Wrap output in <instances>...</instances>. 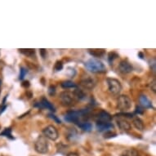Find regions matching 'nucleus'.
<instances>
[{"mask_svg":"<svg viewBox=\"0 0 156 156\" xmlns=\"http://www.w3.org/2000/svg\"><path fill=\"white\" fill-rule=\"evenodd\" d=\"M85 67L87 70L92 73H105L106 71L105 65L103 64L100 60L90 59L85 62Z\"/></svg>","mask_w":156,"mask_h":156,"instance_id":"obj_1","label":"nucleus"},{"mask_svg":"<svg viewBox=\"0 0 156 156\" xmlns=\"http://www.w3.org/2000/svg\"><path fill=\"white\" fill-rule=\"evenodd\" d=\"M87 110H79V111H69L65 115V120L69 123H74L79 124L80 123V119L87 115Z\"/></svg>","mask_w":156,"mask_h":156,"instance_id":"obj_2","label":"nucleus"},{"mask_svg":"<svg viewBox=\"0 0 156 156\" xmlns=\"http://www.w3.org/2000/svg\"><path fill=\"white\" fill-rule=\"evenodd\" d=\"M34 149L38 154H46L48 152L49 144L44 136H39L34 142Z\"/></svg>","mask_w":156,"mask_h":156,"instance_id":"obj_3","label":"nucleus"},{"mask_svg":"<svg viewBox=\"0 0 156 156\" xmlns=\"http://www.w3.org/2000/svg\"><path fill=\"white\" fill-rule=\"evenodd\" d=\"M133 105L130 97L126 95H121L117 100V108L121 111H127L130 110Z\"/></svg>","mask_w":156,"mask_h":156,"instance_id":"obj_4","label":"nucleus"},{"mask_svg":"<svg viewBox=\"0 0 156 156\" xmlns=\"http://www.w3.org/2000/svg\"><path fill=\"white\" fill-rule=\"evenodd\" d=\"M108 84V90L113 95H119V93L122 91V84L121 83L116 79L108 78L106 80Z\"/></svg>","mask_w":156,"mask_h":156,"instance_id":"obj_5","label":"nucleus"},{"mask_svg":"<svg viewBox=\"0 0 156 156\" xmlns=\"http://www.w3.org/2000/svg\"><path fill=\"white\" fill-rule=\"evenodd\" d=\"M60 101L62 105L65 106H70L74 104L75 99H74L73 92L65 91L60 94Z\"/></svg>","mask_w":156,"mask_h":156,"instance_id":"obj_6","label":"nucleus"},{"mask_svg":"<svg viewBox=\"0 0 156 156\" xmlns=\"http://www.w3.org/2000/svg\"><path fill=\"white\" fill-rule=\"evenodd\" d=\"M43 133H44V136L47 139H49L51 141H56L57 138H58V136H59L58 131L52 125H49L46 127L43 130Z\"/></svg>","mask_w":156,"mask_h":156,"instance_id":"obj_7","label":"nucleus"},{"mask_svg":"<svg viewBox=\"0 0 156 156\" xmlns=\"http://www.w3.org/2000/svg\"><path fill=\"white\" fill-rule=\"evenodd\" d=\"M119 69L123 74H129L133 70V66L128 60H123L119 65Z\"/></svg>","mask_w":156,"mask_h":156,"instance_id":"obj_8","label":"nucleus"},{"mask_svg":"<svg viewBox=\"0 0 156 156\" xmlns=\"http://www.w3.org/2000/svg\"><path fill=\"white\" fill-rule=\"evenodd\" d=\"M80 85L82 86L83 88L87 90H92L96 86V81L93 78L91 77H86L83 78L80 81Z\"/></svg>","mask_w":156,"mask_h":156,"instance_id":"obj_9","label":"nucleus"},{"mask_svg":"<svg viewBox=\"0 0 156 156\" xmlns=\"http://www.w3.org/2000/svg\"><path fill=\"white\" fill-rule=\"evenodd\" d=\"M111 119H112L111 115L105 110H101V112L98 113L96 118L97 123H110Z\"/></svg>","mask_w":156,"mask_h":156,"instance_id":"obj_10","label":"nucleus"},{"mask_svg":"<svg viewBox=\"0 0 156 156\" xmlns=\"http://www.w3.org/2000/svg\"><path fill=\"white\" fill-rule=\"evenodd\" d=\"M34 106L40 108V109H47V110H51V111H53V112L55 111V107L51 105V103L49 102L48 100L46 99L45 97H43L41 101L39 102L36 103Z\"/></svg>","mask_w":156,"mask_h":156,"instance_id":"obj_11","label":"nucleus"},{"mask_svg":"<svg viewBox=\"0 0 156 156\" xmlns=\"http://www.w3.org/2000/svg\"><path fill=\"white\" fill-rule=\"evenodd\" d=\"M114 126L112 123H97V129L99 132H108L112 131Z\"/></svg>","mask_w":156,"mask_h":156,"instance_id":"obj_12","label":"nucleus"},{"mask_svg":"<svg viewBox=\"0 0 156 156\" xmlns=\"http://www.w3.org/2000/svg\"><path fill=\"white\" fill-rule=\"evenodd\" d=\"M139 101L141 103V106L143 108H146V109H153V105L151 101L149 100L146 96L145 95H141L139 97Z\"/></svg>","mask_w":156,"mask_h":156,"instance_id":"obj_13","label":"nucleus"},{"mask_svg":"<svg viewBox=\"0 0 156 156\" xmlns=\"http://www.w3.org/2000/svg\"><path fill=\"white\" fill-rule=\"evenodd\" d=\"M73 95L75 101H83L86 98V94L83 92V91L79 88H75V90L73 92Z\"/></svg>","mask_w":156,"mask_h":156,"instance_id":"obj_14","label":"nucleus"},{"mask_svg":"<svg viewBox=\"0 0 156 156\" xmlns=\"http://www.w3.org/2000/svg\"><path fill=\"white\" fill-rule=\"evenodd\" d=\"M117 123H118L119 128H120L122 131H129L131 128V125L130 123H128V121H126L125 119H119L117 121Z\"/></svg>","mask_w":156,"mask_h":156,"instance_id":"obj_15","label":"nucleus"},{"mask_svg":"<svg viewBox=\"0 0 156 156\" xmlns=\"http://www.w3.org/2000/svg\"><path fill=\"white\" fill-rule=\"evenodd\" d=\"M88 52L95 57H101L105 55V49H88Z\"/></svg>","mask_w":156,"mask_h":156,"instance_id":"obj_16","label":"nucleus"},{"mask_svg":"<svg viewBox=\"0 0 156 156\" xmlns=\"http://www.w3.org/2000/svg\"><path fill=\"white\" fill-rule=\"evenodd\" d=\"M121 156H140L139 152L135 149H127L121 154Z\"/></svg>","mask_w":156,"mask_h":156,"instance_id":"obj_17","label":"nucleus"},{"mask_svg":"<svg viewBox=\"0 0 156 156\" xmlns=\"http://www.w3.org/2000/svg\"><path fill=\"white\" fill-rule=\"evenodd\" d=\"M133 125H134V127H135L136 129H138V130L140 131L144 130V128H145L143 121L139 118L134 119V120H133Z\"/></svg>","mask_w":156,"mask_h":156,"instance_id":"obj_18","label":"nucleus"},{"mask_svg":"<svg viewBox=\"0 0 156 156\" xmlns=\"http://www.w3.org/2000/svg\"><path fill=\"white\" fill-rule=\"evenodd\" d=\"M78 126L80 127L82 130L86 131V132H90L92 130V125L90 123H87V122H80Z\"/></svg>","mask_w":156,"mask_h":156,"instance_id":"obj_19","label":"nucleus"},{"mask_svg":"<svg viewBox=\"0 0 156 156\" xmlns=\"http://www.w3.org/2000/svg\"><path fill=\"white\" fill-rule=\"evenodd\" d=\"M20 52L24 54L25 56H30V57H34L35 56V50L34 49H19Z\"/></svg>","mask_w":156,"mask_h":156,"instance_id":"obj_20","label":"nucleus"},{"mask_svg":"<svg viewBox=\"0 0 156 156\" xmlns=\"http://www.w3.org/2000/svg\"><path fill=\"white\" fill-rule=\"evenodd\" d=\"M62 87L63 88H72V87H75L76 88L77 86L76 84L73 83L72 81L67 80V81H64L62 83Z\"/></svg>","mask_w":156,"mask_h":156,"instance_id":"obj_21","label":"nucleus"},{"mask_svg":"<svg viewBox=\"0 0 156 156\" xmlns=\"http://www.w3.org/2000/svg\"><path fill=\"white\" fill-rule=\"evenodd\" d=\"M0 136H5L7 137L10 139H14L12 136V129L11 128H5L3 130V133H0Z\"/></svg>","mask_w":156,"mask_h":156,"instance_id":"obj_22","label":"nucleus"},{"mask_svg":"<svg viewBox=\"0 0 156 156\" xmlns=\"http://www.w3.org/2000/svg\"><path fill=\"white\" fill-rule=\"evenodd\" d=\"M62 69H63V63L61 61H57L55 66H54V69L56 71H61Z\"/></svg>","mask_w":156,"mask_h":156,"instance_id":"obj_23","label":"nucleus"},{"mask_svg":"<svg viewBox=\"0 0 156 156\" xmlns=\"http://www.w3.org/2000/svg\"><path fill=\"white\" fill-rule=\"evenodd\" d=\"M115 136H116V133H113L112 131H108V132H105V136H104V137L106 139L112 138V137H115Z\"/></svg>","mask_w":156,"mask_h":156,"instance_id":"obj_24","label":"nucleus"},{"mask_svg":"<svg viewBox=\"0 0 156 156\" xmlns=\"http://www.w3.org/2000/svg\"><path fill=\"white\" fill-rule=\"evenodd\" d=\"M28 73V70L25 68V67H21V71H20V80H23L24 77L26 76V74Z\"/></svg>","mask_w":156,"mask_h":156,"instance_id":"obj_25","label":"nucleus"},{"mask_svg":"<svg viewBox=\"0 0 156 156\" xmlns=\"http://www.w3.org/2000/svg\"><path fill=\"white\" fill-rule=\"evenodd\" d=\"M117 57H118V55H117V54H115V52H110V53L109 54V58H108L109 62H110V63H112V62H114V60L116 59Z\"/></svg>","mask_w":156,"mask_h":156,"instance_id":"obj_26","label":"nucleus"},{"mask_svg":"<svg viewBox=\"0 0 156 156\" xmlns=\"http://www.w3.org/2000/svg\"><path fill=\"white\" fill-rule=\"evenodd\" d=\"M150 66H151V70H152L154 73H155V59H154V58L151 60V62H150Z\"/></svg>","mask_w":156,"mask_h":156,"instance_id":"obj_27","label":"nucleus"},{"mask_svg":"<svg viewBox=\"0 0 156 156\" xmlns=\"http://www.w3.org/2000/svg\"><path fill=\"white\" fill-rule=\"evenodd\" d=\"M48 93L50 96H53V95H55V93H56V87H55V86H50L48 88Z\"/></svg>","mask_w":156,"mask_h":156,"instance_id":"obj_28","label":"nucleus"},{"mask_svg":"<svg viewBox=\"0 0 156 156\" xmlns=\"http://www.w3.org/2000/svg\"><path fill=\"white\" fill-rule=\"evenodd\" d=\"M48 116H49V117H50V118L51 119H53L54 121H56V123H62V122H61V120H60L59 119L57 118V117H56V115H54L53 114H49Z\"/></svg>","mask_w":156,"mask_h":156,"instance_id":"obj_29","label":"nucleus"},{"mask_svg":"<svg viewBox=\"0 0 156 156\" xmlns=\"http://www.w3.org/2000/svg\"><path fill=\"white\" fill-rule=\"evenodd\" d=\"M144 110L143 108L141 107V106H136L135 110L136 114H138V115H141V114H143Z\"/></svg>","mask_w":156,"mask_h":156,"instance_id":"obj_30","label":"nucleus"},{"mask_svg":"<svg viewBox=\"0 0 156 156\" xmlns=\"http://www.w3.org/2000/svg\"><path fill=\"white\" fill-rule=\"evenodd\" d=\"M151 88L154 92H155V91H156V81H155V80H154L153 82L151 83Z\"/></svg>","mask_w":156,"mask_h":156,"instance_id":"obj_31","label":"nucleus"},{"mask_svg":"<svg viewBox=\"0 0 156 156\" xmlns=\"http://www.w3.org/2000/svg\"><path fill=\"white\" fill-rule=\"evenodd\" d=\"M40 53H41L42 56L44 58V57H45V55H44V54L47 53V51L45 49H40Z\"/></svg>","mask_w":156,"mask_h":156,"instance_id":"obj_32","label":"nucleus"},{"mask_svg":"<svg viewBox=\"0 0 156 156\" xmlns=\"http://www.w3.org/2000/svg\"><path fill=\"white\" fill-rule=\"evenodd\" d=\"M67 156H80V155H79L77 153H75V152H70V153H69L68 154H67Z\"/></svg>","mask_w":156,"mask_h":156,"instance_id":"obj_33","label":"nucleus"},{"mask_svg":"<svg viewBox=\"0 0 156 156\" xmlns=\"http://www.w3.org/2000/svg\"><path fill=\"white\" fill-rule=\"evenodd\" d=\"M0 85H1V81H0Z\"/></svg>","mask_w":156,"mask_h":156,"instance_id":"obj_34","label":"nucleus"}]
</instances>
